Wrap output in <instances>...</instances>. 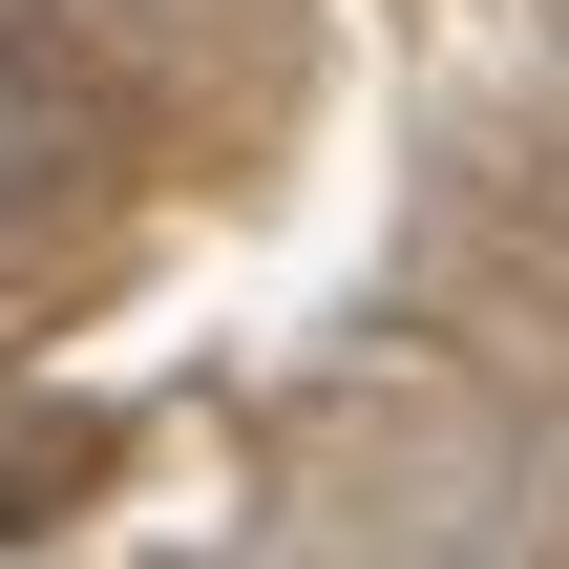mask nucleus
<instances>
[{
    "label": "nucleus",
    "mask_w": 569,
    "mask_h": 569,
    "mask_svg": "<svg viewBox=\"0 0 569 569\" xmlns=\"http://www.w3.org/2000/svg\"><path fill=\"white\" fill-rule=\"evenodd\" d=\"M42 169H63V148H42V106H21V63H0V211H42Z\"/></svg>",
    "instance_id": "obj_1"
}]
</instances>
